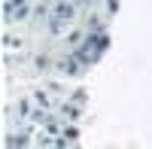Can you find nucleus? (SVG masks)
Returning a JSON list of instances; mask_svg holds the SVG:
<instances>
[{
	"label": "nucleus",
	"mask_w": 152,
	"mask_h": 149,
	"mask_svg": "<svg viewBox=\"0 0 152 149\" xmlns=\"http://www.w3.org/2000/svg\"><path fill=\"white\" fill-rule=\"evenodd\" d=\"M64 113H67V119H79V110L76 107H64Z\"/></svg>",
	"instance_id": "20e7f679"
},
{
	"label": "nucleus",
	"mask_w": 152,
	"mask_h": 149,
	"mask_svg": "<svg viewBox=\"0 0 152 149\" xmlns=\"http://www.w3.org/2000/svg\"><path fill=\"white\" fill-rule=\"evenodd\" d=\"M61 70H67V73H79V67H76V61H61Z\"/></svg>",
	"instance_id": "7ed1b4c3"
},
{
	"label": "nucleus",
	"mask_w": 152,
	"mask_h": 149,
	"mask_svg": "<svg viewBox=\"0 0 152 149\" xmlns=\"http://www.w3.org/2000/svg\"><path fill=\"white\" fill-rule=\"evenodd\" d=\"M73 18V6L64 3V6H58L55 9V18H52V31H61V21H70Z\"/></svg>",
	"instance_id": "f257e3e1"
},
{
	"label": "nucleus",
	"mask_w": 152,
	"mask_h": 149,
	"mask_svg": "<svg viewBox=\"0 0 152 149\" xmlns=\"http://www.w3.org/2000/svg\"><path fill=\"white\" fill-rule=\"evenodd\" d=\"M94 49H107V37H94ZM82 61H88V43H85V52H82Z\"/></svg>",
	"instance_id": "f03ea898"
}]
</instances>
